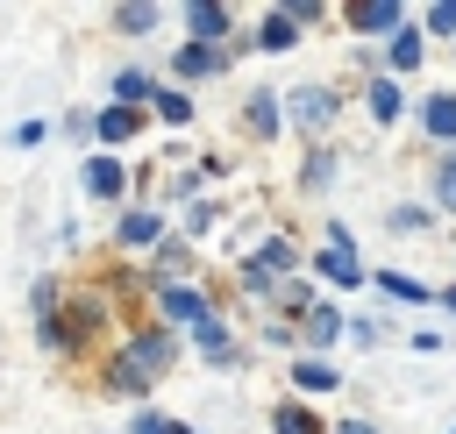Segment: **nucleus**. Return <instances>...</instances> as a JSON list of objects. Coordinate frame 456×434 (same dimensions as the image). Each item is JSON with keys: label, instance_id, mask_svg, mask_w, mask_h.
<instances>
[{"label": "nucleus", "instance_id": "nucleus-18", "mask_svg": "<svg viewBox=\"0 0 456 434\" xmlns=\"http://www.w3.org/2000/svg\"><path fill=\"white\" fill-rule=\"evenodd\" d=\"M221 64V50H207V43H192V50H178V71H214Z\"/></svg>", "mask_w": 456, "mask_h": 434}, {"label": "nucleus", "instance_id": "nucleus-12", "mask_svg": "<svg viewBox=\"0 0 456 434\" xmlns=\"http://www.w3.org/2000/svg\"><path fill=\"white\" fill-rule=\"evenodd\" d=\"M114 28H121V36H142V28H157V7H114Z\"/></svg>", "mask_w": 456, "mask_h": 434}, {"label": "nucleus", "instance_id": "nucleus-5", "mask_svg": "<svg viewBox=\"0 0 456 434\" xmlns=\"http://www.w3.org/2000/svg\"><path fill=\"white\" fill-rule=\"evenodd\" d=\"M164 313H171V320H200V327H207V299H200V292H185V285H171V292H164Z\"/></svg>", "mask_w": 456, "mask_h": 434}, {"label": "nucleus", "instance_id": "nucleus-26", "mask_svg": "<svg viewBox=\"0 0 456 434\" xmlns=\"http://www.w3.org/2000/svg\"><path fill=\"white\" fill-rule=\"evenodd\" d=\"M442 199H456V164H442Z\"/></svg>", "mask_w": 456, "mask_h": 434}, {"label": "nucleus", "instance_id": "nucleus-23", "mask_svg": "<svg viewBox=\"0 0 456 434\" xmlns=\"http://www.w3.org/2000/svg\"><path fill=\"white\" fill-rule=\"evenodd\" d=\"M378 285H385V292H392V299H428V292H420V285H413V277H399V270H385V277H378Z\"/></svg>", "mask_w": 456, "mask_h": 434}, {"label": "nucleus", "instance_id": "nucleus-1", "mask_svg": "<svg viewBox=\"0 0 456 434\" xmlns=\"http://www.w3.org/2000/svg\"><path fill=\"white\" fill-rule=\"evenodd\" d=\"M171 356H178V349H171V334H142L128 356H114V370H107V377H114L121 391H142L157 370H171Z\"/></svg>", "mask_w": 456, "mask_h": 434}, {"label": "nucleus", "instance_id": "nucleus-4", "mask_svg": "<svg viewBox=\"0 0 456 434\" xmlns=\"http://www.w3.org/2000/svg\"><path fill=\"white\" fill-rule=\"evenodd\" d=\"M121 185H128V178H121L114 157H93V164H86V192H93V199H121Z\"/></svg>", "mask_w": 456, "mask_h": 434}, {"label": "nucleus", "instance_id": "nucleus-3", "mask_svg": "<svg viewBox=\"0 0 456 434\" xmlns=\"http://www.w3.org/2000/svg\"><path fill=\"white\" fill-rule=\"evenodd\" d=\"M185 21H192V36L214 50V43H221V28H228V7H214V0H192V7H185Z\"/></svg>", "mask_w": 456, "mask_h": 434}, {"label": "nucleus", "instance_id": "nucleus-9", "mask_svg": "<svg viewBox=\"0 0 456 434\" xmlns=\"http://www.w3.org/2000/svg\"><path fill=\"white\" fill-rule=\"evenodd\" d=\"M328 107H335V100H328L321 85H306V92H292V121H328Z\"/></svg>", "mask_w": 456, "mask_h": 434}, {"label": "nucleus", "instance_id": "nucleus-2", "mask_svg": "<svg viewBox=\"0 0 456 434\" xmlns=\"http://www.w3.org/2000/svg\"><path fill=\"white\" fill-rule=\"evenodd\" d=\"M321 277H335V285H356L363 270H356V249H349V235H335L328 249H321Z\"/></svg>", "mask_w": 456, "mask_h": 434}, {"label": "nucleus", "instance_id": "nucleus-11", "mask_svg": "<svg viewBox=\"0 0 456 434\" xmlns=\"http://www.w3.org/2000/svg\"><path fill=\"white\" fill-rule=\"evenodd\" d=\"M100 135H107V142H128V135H135V107H107V114H100Z\"/></svg>", "mask_w": 456, "mask_h": 434}, {"label": "nucleus", "instance_id": "nucleus-16", "mask_svg": "<svg viewBox=\"0 0 456 434\" xmlns=\"http://www.w3.org/2000/svg\"><path fill=\"white\" fill-rule=\"evenodd\" d=\"M249 128H256V135H271V128H278V100H271V92H256V100H249Z\"/></svg>", "mask_w": 456, "mask_h": 434}, {"label": "nucleus", "instance_id": "nucleus-20", "mask_svg": "<svg viewBox=\"0 0 456 434\" xmlns=\"http://www.w3.org/2000/svg\"><path fill=\"white\" fill-rule=\"evenodd\" d=\"M428 128L435 135H456V100H428Z\"/></svg>", "mask_w": 456, "mask_h": 434}, {"label": "nucleus", "instance_id": "nucleus-15", "mask_svg": "<svg viewBox=\"0 0 456 434\" xmlns=\"http://www.w3.org/2000/svg\"><path fill=\"white\" fill-rule=\"evenodd\" d=\"M142 92H150V78H142V71H121V78H114V107H135Z\"/></svg>", "mask_w": 456, "mask_h": 434}, {"label": "nucleus", "instance_id": "nucleus-13", "mask_svg": "<svg viewBox=\"0 0 456 434\" xmlns=\"http://www.w3.org/2000/svg\"><path fill=\"white\" fill-rule=\"evenodd\" d=\"M256 43H264V50H292V43H299V28H292V21H285V14H271V21H264V36H256Z\"/></svg>", "mask_w": 456, "mask_h": 434}, {"label": "nucleus", "instance_id": "nucleus-6", "mask_svg": "<svg viewBox=\"0 0 456 434\" xmlns=\"http://www.w3.org/2000/svg\"><path fill=\"white\" fill-rule=\"evenodd\" d=\"M349 28H399V7H385V0H363V7H349Z\"/></svg>", "mask_w": 456, "mask_h": 434}, {"label": "nucleus", "instance_id": "nucleus-27", "mask_svg": "<svg viewBox=\"0 0 456 434\" xmlns=\"http://www.w3.org/2000/svg\"><path fill=\"white\" fill-rule=\"evenodd\" d=\"M335 434H370V427H363V420H342V427H335Z\"/></svg>", "mask_w": 456, "mask_h": 434}, {"label": "nucleus", "instance_id": "nucleus-25", "mask_svg": "<svg viewBox=\"0 0 456 434\" xmlns=\"http://www.w3.org/2000/svg\"><path fill=\"white\" fill-rule=\"evenodd\" d=\"M428 28H442V36H449V28H456V0H442V7H428Z\"/></svg>", "mask_w": 456, "mask_h": 434}, {"label": "nucleus", "instance_id": "nucleus-24", "mask_svg": "<svg viewBox=\"0 0 456 434\" xmlns=\"http://www.w3.org/2000/svg\"><path fill=\"white\" fill-rule=\"evenodd\" d=\"M157 114H164V121H185L192 107H185V92H157Z\"/></svg>", "mask_w": 456, "mask_h": 434}, {"label": "nucleus", "instance_id": "nucleus-28", "mask_svg": "<svg viewBox=\"0 0 456 434\" xmlns=\"http://www.w3.org/2000/svg\"><path fill=\"white\" fill-rule=\"evenodd\" d=\"M171 434H192V427H171Z\"/></svg>", "mask_w": 456, "mask_h": 434}, {"label": "nucleus", "instance_id": "nucleus-14", "mask_svg": "<svg viewBox=\"0 0 456 434\" xmlns=\"http://www.w3.org/2000/svg\"><path fill=\"white\" fill-rule=\"evenodd\" d=\"M399 100H406V92H399L392 78H385V85H370V114H378V121H399Z\"/></svg>", "mask_w": 456, "mask_h": 434}, {"label": "nucleus", "instance_id": "nucleus-22", "mask_svg": "<svg viewBox=\"0 0 456 434\" xmlns=\"http://www.w3.org/2000/svg\"><path fill=\"white\" fill-rule=\"evenodd\" d=\"M150 235H157V213H128L121 221V242H150Z\"/></svg>", "mask_w": 456, "mask_h": 434}, {"label": "nucleus", "instance_id": "nucleus-21", "mask_svg": "<svg viewBox=\"0 0 456 434\" xmlns=\"http://www.w3.org/2000/svg\"><path fill=\"white\" fill-rule=\"evenodd\" d=\"M392 64H399V71H413V64H420V43H413V36H406V28H399V36H392Z\"/></svg>", "mask_w": 456, "mask_h": 434}, {"label": "nucleus", "instance_id": "nucleus-19", "mask_svg": "<svg viewBox=\"0 0 456 434\" xmlns=\"http://www.w3.org/2000/svg\"><path fill=\"white\" fill-rule=\"evenodd\" d=\"M200 349H207V356H214V363H228V356H235V342H228V334H221V327H214V320H207V327H200Z\"/></svg>", "mask_w": 456, "mask_h": 434}, {"label": "nucleus", "instance_id": "nucleus-7", "mask_svg": "<svg viewBox=\"0 0 456 434\" xmlns=\"http://www.w3.org/2000/svg\"><path fill=\"white\" fill-rule=\"evenodd\" d=\"M278 270H292V242H264L249 263V277H278Z\"/></svg>", "mask_w": 456, "mask_h": 434}, {"label": "nucleus", "instance_id": "nucleus-10", "mask_svg": "<svg viewBox=\"0 0 456 434\" xmlns=\"http://www.w3.org/2000/svg\"><path fill=\"white\" fill-rule=\"evenodd\" d=\"M292 384H299V391H328V384H335V370H328L321 356H306V363H292Z\"/></svg>", "mask_w": 456, "mask_h": 434}, {"label": "nucleus", "instance_id": "nucleus-17", "mask_svg": "<svg viewBox=\"0 0 456 434\" xmlns=\"http://www.w3.org/2000/svg\"><path fill=\"white\" fill-rule=\"evenodd\" d=\"M278 434H321L306 406H278Z\"/></svg>", "mask_w": 456, "mask_h": 434}, {"label": "nucleus", "instance_id": "nucleus-8", "mask_svg": "<svg viewBox=\"0 0 456 434\" xmlns=\"http://www.w3.org/2000/svg\"><path fill=\"white\" fill-rule=\"evenodd\" d=\"M335 334H342V313H335V306H314V313H306V342H314V349H328Z\"/></svg>", "mask_w": 456, "mask_h": 434}]
</instances>
